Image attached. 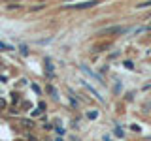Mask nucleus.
I'll return each instance as SVG.
<instances>
[{
    "instance_id": "obj_1",
    "label": "nucleus",
    "mask_w": 151,
    "mask_h": 141,
    "mask_svg": "<svg viewBox=\"0 0 151 141\" xmlns=\"http://www.w3.org/2000/svg\"><path fill=\"white\" fill-rule=\"evenodd\" d=\"M129 32V26H110V28H102L100 34H125Z\"/></svg>"
},
{
    "instance_id": "obj_2",
    "label": "nucleus",
    "mask_w": 151,
    "mask_h": 141,
    "mask_svg": "<svg viewBox=\"0 0 151 141\" xmlns=\"http://www.w3.org/2000/svg\"><path fill=\"white\" fill-rule=\"evenodd\" d=\"M100 0H91V2H81V4H76V6H70V8H76V9H87V8H93V6H98Z\"/></svg>"
},
{
    "instance_id": "obj_3",
    "label": "nucleus",
    "mask_w": 151,
    "mask_h": 141,
    "mask_svg": "<svg viewBox=\"0 0 151 141\" xmlns=\"http://www.w3.org/2000/svg\"><path fill=\"white\" fill-rule=\"evenodd\" d=\"M79 68H81V72H83V73H87V75H89V77H93V79H96V81H98V83H104V81H102V77H100V75H96V73H94V72H93V70H89V68H87V66H85V64H81V66H79Z\"/></svg>"
},
{
    "instance_id": "obj_4",
    "label": "nucleus",
    "mask_w": 151,
    "mask_h": 141,
    "mask_svg": "<svg viewBox=\"0 0 151 141\" xmlns=\"http://www.w3.org/2000/svg\"><path fill=\"white\" fill-rule=\"evenodd\" d=\"M45 70H47V77L53 79L55 77V70H53V64H51L49 58H45Z\"/></svg>"
},
{
    "instance_id": "obj_5",
    "label": "nucleus",
    "mask_w": 151,
    "mask_h": 141,
    "mask_svg": "<svg viewBox=\"0 0 151 141\" xmlns=\"http://www.w3.org/2000/svg\"><path fill=\"white\" fill-rule=\"evenodd\" d=\"M83 85H85V87H87V88H89V90H91V92H93V96H94V98H96V100H100V102L104 100V98L100 96V92H98V90H96V88H93V87H91V85H89L87 81H83Z\"/></svg>"
},
{
    "instance_id": "obj_6",
    "label": "nucleus",
    "mask_w": 151,
    "mask_h": 141,
    "mask_svg": "<svg viewBox=\"0 0 151 141\" xmlns=\"http://www.w3.org/2000/svg\"><path fill=\"white\" fill-rule=\"evenodd\" d=\"M19 51H21V55H23V56H27V55H28V47H27L25 43L19 45Z\"/></svg>"
},
{
    "instance_id": "obj_7",
    "label": "nucleus",
    "mask_w": 151,
    "mask_h": 141,
    "mask_svg": "<svg viewBox=\"0 0 151 141\" xmlns=\"http://www.w3.org/2000/svg\"><path fill=\"white\" fill-rule=\"evenodd\" d=\"M149 6H151V0H147V2H142V4H138L136 8H138V9H142V8H149Z\"/></svg>"
},
{
    "instance_id": "obj_8",
    "label": "nucleus",
    "mask_w": 151,
    "mask_h": 141,
    "mask_svg": "<svg viewBox=\"0 0 151 141\" xmlns=\"http://www.w3.org/2000/svg\"><path fill=\"white\" fill-rule=\"evenodd\" d=\"M13 8L17 9V8H21V6H19L17 2H9V4H8V9H13Z\"/></svg>"
},
{
    "instance_id": "obj_9",
    "label": "nucleus",
    "mask_w": 151,
    "mask_h": 141,
    "mask_svg": "<svg viewBox=\"0 0 151 141\" xmlns=\"http://www.w3.org/2000/svg\"><path fill=\"white\" fill-rule=\"evenodd\" d=\"M87 117H89V119H96L98 113H96V111H89V113H87Z\"/></svg>"
},
{
    "instance_id": "obj_10",
    "label": "nucleus",
    "mask_w": 151,
    "mask_h": 141,
    "mask_svg": "<svg viewBox=\"0 0 151 141\" xmlns=\"http://www.w3.org/2000/svg\"><path fill=\"white\" fill-rule=\"evenodd\" d=\"M4 107H6V100H4V98H0V109H4Z\"/></svg>"
},
{
    "instance_id": "obj_11",
    "label": "nucleus",
    "mask_w": 151,
    "mask_h": 141,
    "mask_svg": "<svg viewBox=\"0 0 151 141\" xmlns=\"http://www.w3.org/2000/svg\"><path fill=\"white\" fill-rule=\"evenodd\" d=\"M42 8H44V4H38V6L32 8V11H38V9H42Z\"/></svg>"
},
{
    "instance_id": "obj_12",
    "label": "nucleus",
    "mask_w": 151,
    "mask_h": 141,
    "mask_svg": "<svg viewBox=\"0 0 151 141\" xmlns=\"http://www.w3.org/2000/svg\"><path fill=\"white\" fill-rule=\"evenodd\" d=\"M125 66H127V68H129V70H132V68H134V66H132V62H130V60H127V62H125Z\"/></svg>"
}]
</instances>
